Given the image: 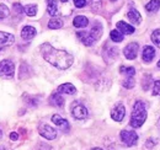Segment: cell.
I'll return each mask as SVG.
<instances>
[{
	"label": "cell",
	"instance_id": "1",
	"mask_svg": "<svg viewBox=\"0 0 160 150\" xmlns=\"http://www.w3.org/2000/svg\"><path fill=\"white\" fill-rule=\"evenodd\" d=\"M41 52H42L43 58L49 64L54 65L56 68H58L60 70L68 69L74 62V57L70 53L62 51V49H56L49 43H43L41 46Z\"/></svg>",
	"mask_w": 160,
	"mask_h": 150
},
{
	"label": "cell",
	"instance_id": "2",
	"mask_svg": "<svg viewBox=\"0 0 160 150\" xmlns=\"http://www.w3.org/2000/svg\"><path fill=\"white\" fill-rule=\"evenodd\" d=\"M47 11L51 16H68L72 14V6L69 0H47Z\"/></svg>",
	"mask_w": 160,
	"mask_h": 150
},
{
	"label": "cell",
	"instance_id": "3",
	"mask_svg": "<svg viewBox=\"0 0 160 150\" xmlns=\"http://www.w3.org/2000/svg\"><path fill=\"white\" fill-rule=\"evenodd\" d=\"M147 119V107L143 101H136L133 105V111L131 116V122L129 124L133 128H139L143 126V123Z\"/></svg>",
	"mask_w": 160,
	"mask_h": 150
},
{
	"label": "cell",
	"instance_id": "4",
	"mask_svg": "<svg viewBox=\"0 0 160 150\" xmlns=\"http://www.w3.org/2000/svg\"><path fill=\"white\" fill-rule=\"evenodd\" d=\"M15 74V65L11 60L5 59L0 62V76L5 79H11Z\"/></svg>",
	"mask_w": 160,
	"mask_h": 150
},
{
	"label": "cell",
	"instance_id": "5",
	"mask_svg": "<svg viewBox=\"0 0 160 150\" xmlns=\"http://www.w3.org/2000/svg\"><path fill=\"white\" fill-rule=\"evenodd\" d=\"M121 139L127 147H133L138 142V135L134 131H122L121 132Z\"/></svg>",
	"mask_w": 160,
	"mask_h": 150
},
{
	"label": "cell",
	"instance_id": "6",
	"mask_svg": "<svg viewBox=\"0 0 160 150\" xmlns=\"http://www.w3.org/2000/svg\"><path fill=\"white\" fill-rule=\"evenodd\" d=\"M38 132L43 138H46L48 140H53V139L57 138V131L54 128H52L51 126H48V124H44V123L40 124Z\"/></svg>",
	"mask_w": 160,
	"mask_h": 150
},
{
	"label": "cell",
	"instance_id": "7",
	"mask_svg": "<svg viewBox=\"0 0 160 150\" xmlns=\"http://www.w3.org/2000/svg\"><path fill=\"white\" fill-rule=\"evenodd\" d=\"M138 43L137 42H132L129 44H127V47L123 49V53H124V57L127 59H136L137 58V54H138Z\"/></svg>",
	"mask_w": 160,
	"mask_h": 150
},
{
	"label": "cell",
	"instance_id": "8",
	"mask_svg": "<svg viewBox=\"0 0 160 150\" xmlns=\"http://www.w3.org/2000/svg\"><path fill=\"white\" fill-rule=\"evenodd\" d=\"M72 114L75 119H85V118H88L89 112H88L86 107H84L82 105H75L72 110Z\"/></svg>",
	"mask_w": 160,
	"mask_h": 150
},
{
	"label": "cell",
	"instance_id": "9",
	"mask_svg": "<svg viewBox=\"0 0 160 150\" xmlns=\"http://www.w3.org/2000/svg\"><path fill=\"white\" fill-rule=\"evenodd\" d=\"M14 42H15L14 35L8 33V32H1V31H0V51H1L2 48H5V47L11 46Z\"/></svg>",
	"mask_w": 160,
	"mask_h": 150
},
{
	"label": "cell",
	"instance_id": "10",
	"mask_svg": "<svg viewBox=\"0 0 160 150\" xmlns=\"http://www.w3.org/2000/svg\"><path fill=\"white\" fill-rule=\"evenodd\" d=\"M124 114H126V108L122 103H118L112 111H111V117L113 121H117V122H121L123 118H124Z\"/></svg>",
	"mask_w": 160,
	"mask_h": 150
},
{
	"label": "cell",
	"instance_id": "11",
	"mask_svg": "<svg viewBox=\"0 0 160 150\" xmlns=\"http://www.w3.org/2000/svg\"><path fill=\"white\" fill-rule=\"evenodd\" d=\"M155 57V49L150 46H145L143 48V52H142V58L145 63H150L153 60V58Z\"/></svg>",
	"mask_w": 160,
	"mask_h": 150
},
{
	"label": "cell",
	"instance_id": "12",
	"mask_svg": "<svg viewBox=\"0 0 160 150\" xmlns=\"http://www.w3.org/2000/svg\"><path fill=\"white\" fill-rule=\"evenodd\" d=\"M58 94H68V95H74L77 92V89L73 84L70 82H65V84H62L60 86H58V90H57Z\"/></svg>",
	"mask_w": 160,
	"mask_h": 150
},
{
	"label": "cell",
	"instance_id": "13",
	"mask_svg": "<svg viewBox=\"0 0 160 150\" xmlns=\"http://www.w3.org/2000/svg\"><path fill=\"white\" fill-rule=\"evenodd\" d=\"M52 122H53L56 126L60 127L63 131H65V132L69 131V123H68V121L64 119V118H62L59 114H54V116H52Z\"/></svg>",
	"mask_w": 160,
	"mask_h": 150
},
{
	"label": "cell",
	"instance_id": "14",
	"mask_svg": "<svg viewBox=\"0 0 160 150\" xmlns=\"http://www.w3.org/2000/svg\"><path fill=\"white\" fill-rule=\"evenodd\" d=\"M117 30L120 31L122 35H132L134 32V27L128 25L127 22L124 21H120L117 22Z\"/></svg>",
	"mask_w": 160,
	"mask_h": 150
},
{
	"label": "cell",
	"instance_id": "15",
	"mask_svg": "<svg viewBox=\"0 0 160 150\" xmlns=\"http://www.w3.org/2000/svg\"><path fill=\"white\" fill-rule=\"evenodd\" d=\"M77 36H78V38H79L85 46H92L95 43L94 38L91 37V35L89 32H86V31H80V32L77 33Z\"/></svg>",
	"mask_w": 160,
	"mask_h": 150
},
{
	"label": "cell",
	"instance_id": "16",
	"mask_svg": "<svg viewBox=\"0 0 160 150\" xmlns=\"http://www.w3.org/2000/svg\"><path fill=\"white\" fill-rule=\"evenodd\" d=\"M36 28L32 27V26H25L21 31V37L23 39H31L36 36Z\"/></svg>",
	"mask_w": 160,
	"mask_h": 150
},
{
	"label": "cell",
	"instance_id": "17",
	"mask_svg": "<svg viewBox=\"0 0 160 150\" xmlns=\"http://www.w3.org/2000/svg\"><path fill=\"white\" fill-rule=\"evenodd\" d=\"M127 18L131 22H133L134 25H139L140 21H142V16L138 12V10L136 9H131L128 12H127Z\"/></svg>",
	"mask_w": 160,
	"mask_h": 150
},
{
	"label": "cell",
	"instance_id": "18",
	"mask_svg": "<svg viewBox=\"0 0 160 150\" xmlns=\"http://www.w3.org/2000/svg\"><path fill=\"white\" fill-rule=\"evenodd\" d=\"M49 103L54 107H63L64 106V98L60 96V94L54 92V94H52L51 98H49Z\"/></svg>",
	"mask_w": 160,
	"mask_h": 150
},
{
	"label": "cell",
	"instance_id": "19",
	"mask_svg": "<svg viewBox=\"0 0 160 150\" xmlns=\"http://www.w3.org/2000/svg\"><path fill=\"white\" fill-rule=\"evenodd\" d=\"M89 33L91 35V37L94 38V41L96 42V41L101 37V35H102V26H101L100 23H96V25L89 31Z\"/></svg>",
	"mask_w": 160,
	"mask_h": 150
},
{
	"label": "cell",
	"instance_id": "20",
	"mask_svg": "<svg viewBox=\"0 0 160 150\" xmlns=\"http://www.w3.org/2000/svg\"><path fill=\"white\" fill-rule=\"evenodd\" d=\"M73 25L75 26V27H78V28H82V27H86L88 25H89V20L88 18H85V16H77L74 21H73Z\"/></svg>",
	"mask_w": 160,
	"mask_h": 150
},
{
	"label": "cell",
	"instance_id": "21",
	"mask_svg": "<svg viewBox=\"0 0 160 150\" xmlns=\"http://www.w3.org/2000/svg\"><path fill=\"white\" fill-rule=\"evenodd\" d=\"M160 8V0H150L145 5V10L148 12H157Z\"/></svg>",
	"mask_w": 160,
	"mask_h": 150
},
{
	"label": "cell",
	"instance_id": "22",
	"mask_svg": "<svg viewBox=\"0 0 160 150\" xmlns=\"http://www.w3.org/2000/svg\"><path fill=\"white\" fill-rule=\"evenodd\" d=\"M63 26V21L58 18H52V19L48 21V27L51 30H58Z\"/></svg>",
	"mask_w": 160,
	"mask_h": 150
},
{
	"label": "cell",
	"instance_id": "23",
	"mask_svg": "<svg viewBox=\"0 0 160 150\" xmlns=\"http://www.w3.org/2000/svg\"><path fill=\"white\" fill-rule=\"evenodd\" d=\"M121 73L122 74H124L127 78H133L134 76V74H136V69L133 68V67H121L120 68Z\"/></svg>",
	"mask_w": 160,
	"mask_h": 150
},
{
	"label": "cell",
	"instance_id": "24",
	"mask_svg": "<svg viewBox=\"0 0 160 150\" xmlns=\"http://www.w3.org/2000/svg\"><path fill=\"white\" fill-rule=\"evenodd\" d=\"M110 37L111 39L113 41V42H122L123 41V35L118 30H112L111 32H110Z\"/></svg>",
	"mask_w": 160,
	"mask_h": 150
},
{
	"label": "cell",
	"instance_id": "25",
	"mask_svg": "<svg viewBox=\"0 0 160 150\" xmlns=\"http://www.w3.org/2000/svg\"><path fill=\"white\" fill-rule=\"evenodd\" d=\"M23 11L28 15V16H35L37 12V5H26L23 8Z\"/></svg>",
	"mask_w": 160,
	"mask_h": 150
},
{
	"label": "cell",
	"instance_id": "26",
	"mask_svg": "<svg viewBox=\"0 0 160 150\" xmlns=\"http://www.w3.org/2000/svg\"><path fill=\"white\" fill-rule=\"evenodd\" d=\"M152 41H153V43L158 48H160V30L153 31V33H152Z\"/></svg>",
	"mask_w": 160,
	"mask_h": 150
},
{
	"label": "cell",
	"instance_id": "27",
	"mask_svg": "<svg viewBox=\"0 0 160 150\" xmlns=\"http://www.w3.org/2000/svg\"><path fill=\"white\" fill-rule=\"evenodd\" d=\"M102 5V0H90V8L92 11H99Z\"/></svg>",
	"mask_w": 160,
	"mask_h": 150
},
{
	"label": "cell",
	"instance_id": "28",
	"mask_svg": "<svg viewBox=\"0 0 160 150\" xmlns=\"http://www.w3.org/2000/svg\"><path fill=\"white\" fill-rule=\"evenodd\" d=\"M9 14H10L9 8H8L6 5H4V4H0V20L8 18V16H9Z\"/></svg>",
	"mask_w": 160,
	"mask_h": 150
},
{
	"label": "cell",
	"instance_id": "29",
	"mask_svg": "<svg viewBox=\"0 0 160 150\" xmlns=\"http://www.w3.org/2000/svg\"><path fill=\"white\" fill-rule=\"evenodd\" d=\"M134 78H126L124 80H123V82H122V85L126 88V89H132L133 86H134Z\"/></svg>",
	"mask_w": 160,
	"mask_h": 150
},
{
	"label": "cell",
	"instance_id": "30",
	"mask_svg": "<svg viewBox=\"0 0 160 150\" xmlns=\"http://www.w3.org/2000/svg\"><path fill=\"white\" fill-rule=\"evenodd\" d=\"M150 80H152V76H150V75H145V76H144L143 82H142L144 90H148V89H149V86H150Z\"/></svg>",
	"mask_w": 160,
	"mask_h": 150
},
{
	"label": "cell",
	"instance_id": "31",
	"mask_svg": "<svg viewBox=\"0 0 160 150\" xmlns=\"http://www.w3.org/2000/svg\"><path fill=\"white\" fill-rule=\"evenodd\" d=\"M153 95L160 96V79L154 81V88H153Z\"/></svg>",
	"mask_w": 160,
	"mask_h": 150
},
{
	"label": "cell",
	"instance_id": "32",
	"mask_svg": "<svg viewBox=\"0 0 160 150\" xmlns=\"http://www.w3.org/2000/svg\"><path fill=\"white\" fill-rule=\"evenodd\" d=\"M74 5L78 8V9H81L86 5V0H74Z\"/></svg>",
	"mask_w": 160,
	"mask_h": 150
},
{
	"label": "cell",
	"instance_id": "33",
	"mask_svg": "<svg viewBox=\"0 0 160 150\" xmlns=\"http://www.w3.org/2000/svg\"><path fill=\"white\" fill-rule=\"evenodd\" d=\"M155 143H157V142H155L154 139H149V140H148V142L145 143V148H148V149H150L152 147H154V145H155Z\"/></svg>",
	"mask_w": 160,
	"mask_h": 150
},
{
	"label": "cell",
	"instance_id": "34",
	"mask_svg": "<svg viewBox=\"0 0 160 150\" xmlns=\"http://www.w3.org/2000/svg\"><path fill=\"white\" fill-rule=\"evenodd\" d=\"M10 139H11V140H14V142H15V140H18V139H19V134H18V133H15V132H12V133L10 134Z\"/></svg>",
	"mask_w": 160,
	"mask_h": 150
},
{
	"label": "cell",
	"instance_id": "35",
	"mask_svg": "<svg viewBox=\"0 0 160 150\" xmlns=\"http://www.w3.org/2000/svg\"><path fill=\"white\" fill-rule=\"evenodd\" d=\"M0 150H9L8 148H5V147H0Z\"/></svg>",
	"mask_w": 160,
	"mask_h": 150
},
{
	"label": "cell",
	"instance_id": "36",
	"mask_svg": "<svg viewBox=\"0 0 160 150\" xmlns=\"http://www.w3.org/2000/svg\"><path fill=\"white\" fill-rule=\"evenodd\" d=\"M91 150H102L101 148H94V149H91Z\"/></svg>",
	"mask_w": 160,
	"mask_h": 150
},
{
	"label": "cell",
	"instance_id": "37",
	"mask_svg": "<svg viewBox=\"0 0 160 150\" xmlns=\"http://www.w3.org/2000/svg\"><path fill=\"white\" fill-rule=\"evenodd\" d=\"M1 137H2V132H1V129H0V139H1Z\"/></svg>",
	"mask_w": 160,
	"mask_h": 150
},
{
	"label": "cell",
	"instance_id": "38",
	"mask_svg": "<svg viewBox=\"0 0 160 150\" xmlns=\"http://www.w3.org/2000/svg\"><path fill=\"white\" fill-rule=\"evenodd\" d=\"M158 68H160V60L158 62Z\"/></svg>",
	"mask_w": 160,
	"mask_h": 150
},
{
	"label": "cell",
	"instance_id": "39",
	"mask_svg": "<svg viewBox=\"0 0 160 150\" xmlns=\"http://www.w3.org/2000/svg\"><path fill=\"white\" fill-rule=\"evenodd\" d=\"M158 124H159V127H160V119H159V123H158Z\"/></svg>",
	"mask_w": 160,
	"mask_h": 150
}]
</instances>
